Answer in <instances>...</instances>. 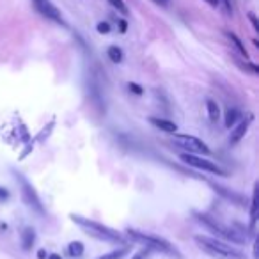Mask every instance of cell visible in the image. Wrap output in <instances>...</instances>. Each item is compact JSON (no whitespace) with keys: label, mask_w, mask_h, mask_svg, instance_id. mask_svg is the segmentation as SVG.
Returning <instances> with one entry per match:
<instances>
[{"label":"cell","mask_w":259,"mask_h":259,"mask_svg":"<svg viewBox=\"0 0 259 259\" xmlns=\"http://www.w3.org/2000/svg\"><path fill=\"white\" fill-rule=\"evenodd\" d=\"M194 240L202 252H206V254L211 255V257H215V259H245V255L241 254L238 248L231 247L229 243L219 240V238L197 234Z\"/></svg>","instance_id":"obj_1"},{"label":"cell","mask_w":259,"mask_h":259,"mask_svg":"<svg viewBox=\"0 0 259 259\" xmlns=\"http://www.w3.org/2000/svg\"><path fill=\"white\" fill-rule=\"evenodd\" d=\"M71 220L76 224V226H80L82 229H85L91 236L98 238V240L108 241V243H122V241H124L117 231H114L108 226H103V224L96 222V220L85 219V217H80V215H71Z\"/></svg>","instance_id":"obj_2"},{"label":"cell","mask_w":259,"mask_h":259,"mask_svg":"<svg viewBox=\"0 0 259 259\" xmlns=\"http://www.w3.org/2000/svg\"><path fill=\"white\" fill-rule=\"evenodd\" d=\"M126 233H128V236L134 241L146 245L148 250H156V252H163V254H169V255H178L176 248H174L167 240L156 236V234L142 233V231H137V229H128Z\"/></svg>","instance_id":"obj_3"},{"label":"cell","mask_w":259,"mask_h":259,"mask_svg":"<svg viewBox=\"0 0 259 259\" xmlns=\"http://www.w3.org/2000/svg\"><path fill=\"white\" fill-rule=\"evenodd\" d=\"M195 217H197L199 224H202L204 227H208L209 231H213V233H215L217 236L222 238V240H231V241H234V243H243L245 241V236L238 234V231L224 226V224H220L219 220L213 219V217L204 215V213H197Z\"/></svg>","instance_id":"obj_4"},{"label":"cell","mask_w":259,"mask_h":259,"mask_svg":"<svg viewBox=\"0 0 259 259\" xmlns=\"http://www.w3.org/2000/svg\"><path fill=\"white\" fill-rule=\"evenodd\" d=\"M180 160L183 163H187V165L195 167V169H199V170H206V172L217 174V176H226V174H227L222 167H219L217 163L209 162V160L202 158V156H199V155H192V153H181Z\"/></svg>","instance_id":"obj_5"},{"label":"cell","mask_w":259,"mask_h":259,"mask_svg":"<svg viewBox=\"0 0 259 259\" xmlns=\"http://www.w3.org/2000/svg\"><path fill=\"white\" fill-rule=\"evenodd\" d=\"M172 142L192 155H208L209 153L208 144L194 135H172Z\"/></svg>","instance_id":"obj_6"},{"label":"cell","mask_w":259,"mask_h":259,"mask_svg":"<svg viewBox=\"0 0 259 259\" xmlns=\"http://www.w3.org/2000/svg\"><path fill=\"white\" fill-rule=\"evenodd\" d=\"M16 180H18L20 185H22V199H23V202H25L29 208L36 209L37 213H43L41 199H39V195H37V192L34 190L32 185H30L29 181H27L25 178L22 176V174H18V176H16Z\"/></svg>","instance_id":"obj_7"},{"label":"cell","mask_w":259,"mask_h":259,"mask_svg":"<svg viewBox=\"0 0 259 259\" xmlns=\"http://www.w3.org/2000/svg\"><path fill=\"white\" fill-rule=\"evenodd\" d=\"M34 4H36V9L45 16V18L52 20L55 23H61V25H66V22L62 20V15L54 4H52L50 0H34Z\"/></svg>","instance_id":"obj_8"},{"label":"cell","mask_w":259,"mask_h":259,"mask_svg":"<svg viewBox=\"0 0 259 259\" xmlns=\"http://www.w3.org/2000/svg\"><path fill=\"white\" fill-rule=\"evenodd\" d=\"M149 122H151L153 126H156V128H160L162 132H165V134H176L178 132V124L172 121H169V119L149 117Z\"/></svg>","instance_id":"obj_9"},{"label":"cell","mask_w":259,"mask_h":259,"mask_svg":"<svg viewBox=\"0 0 259 259\" xmlns=\"http://www.w3.org/2000/svg\"><path fill=\"white\" fill-rule=\"evenodd\" d=\"M250 122H252V117H248V119H245V121H241L240 124L234 128V132L231 134V137H229V142L231 144H236V142H240L241 139L245 137V134H247V130H248V126H250Z\"/></svg>","instance_id":"obj_10"},{"label":"cell","mask_w":259,"mask_h":259,"mask_svg":"<svg viewBox=\"0 0 259 259\" xmlns=\"http://www.w3.org/2000/svg\"><path fill=\"white\" fill-rule=\"evenodd\" d=\"M215 188L217 192H219L220 195H224V197L226 199H229V201H233L234 204H238V206H243V197H241V195H238V194H234V192H229L227 190V188H224V187H219V185H215Z\"/></svg>","instance_id":"obj_11"},{"label":"cell","mask_w":259,"mask_h":259,"mask_svg":"<svg viewBox=\"0 0 259 259\" xmlns=\"http://www.w3.org/2000/svg\"><path fill=\"white\" fill-rule=\"evenodd\" d=\"M34 243H36V231L30 229V227H27L25 231L22 233V245L25 250H30V248L34 247Z\"/></svg>","instance_id":"obj_12"},{"label":"cell","mask_w":259,"mask_h":259,"mask_svg":"<svg viewBox=\"0 0 259 259\" xmlns=\"http://www.w3.org/2000/svg\"><path fill=\"white\" fill-rule=\"evenodd\" d=\"M206 110H208V115L213 122H217L220 119V107L217 101L213 100H206Z\"/></svg>","instance_id":"obj_13"},{"label":"cell","mask_w":259,"mask_h":259,"mask_svg":"<svg viewBox=\"0 0 259 259\" xmlns=\"http://www.w3.org/2000/svg\"><path fill=\"white\" fill-rule=\"evenodd\" d=\"M240 117H241V115H240V112H238L236 108H227L226 117H224V124H226L227 128H231V126L236 124Z\"/></svg>","instance_id":"obj_14"},{"label":"cell","mask_w":259,"mask_h":259,"mask_svg":"<svg viewBox=\"0 0 259 259\" xmlns=\"http://www.w3.org/2000/svg\"><path fill=\"white\" fill-rule=\"evenodd\" d=\"M255 220H257V187L254 188V195H252V208H250V231H254Z\"/></svg>","instance_id":"obj_15"},{"label":"cell","mask_w":259,"mask_h":259,"mask_svg":"<svg viewBox=\"0 0 259 259\" xmlns=\"http://www.w3.org/2000/svg\"><path fill=\"white\" fill-rule=\"evenodd\" d=\"M107 55H108V59H110L112 62H115V64H119V62H122V50L119 47H115V45H112V47H108V50H107Z\"/></svg>","instance_id":"obj_16"},{"label":"cell","mask_w":259,"mask_h":259,"mask_svg":"<svg viewBox=\"0 0 259 259\" xmlns=\"http://www.w3.org/2000/svg\"><path fill=\"white\" fill-rule=\"evenodd\" d=\"M226 36L229 37V39H231V43H233L234 47H236V50L240 52V54L243 55V57H247V55H248V54H247V48H245V45L240 41V37H238L234 32H226Z\"/></svg>","instance_id":"obj_17"},{"label":"cell","mask_w":259,"mask_h":259,"mask_svg":"<svg viewBox=\"0 0 259 259\" xmlns=\"http://www.w3.org/2000/svg\"><path fill=\"white\" fill-rule=\"evenodd\" d=\"M83 250H85V247H83V243H80V241H73L68 247V252L71 257H80V255H83Z\"/></svg>","instance_id":"obj_18"},{"label":"cell","mask_w":259,"mask_h":259,"mask_svg":"<svg viewBox=\"0 0 259 259\" xmlns=\"http://www.w3.org/2000/svg\"><path fill=\"white\" fill-rule=\"evenodd\" d=\"M128 254V248H119V250H112V252H108V254H105V255H101L100 259H121V257H124V255Z\"/></svg>","instance_id":"obj_19"},{"label":"cell","mask_w":259,"mask_h":259,"mask_svg":"<svg viewBox=\"0 0 259 259\" xmlns=\"http://www.w3.org/2000/svg\"><path fill=\"white\" fill-rule=\"evenodd\" d=\"M108 4H110L114 9H117L121 15H124V16L128 15V8H126V4L122 2V0H108Z\"/></svg>","instance_id":"obj_20"},{"label":"cell","mask_w":259,"mask_h":259,"mask_svg":"<svg viewBox=\"0 0 259 259\" xmlns=\"http://www.w3.org/2000/svg\"><path fill=\"white\" fill-rule=\"evenodd\" d=\"M128 89L132 91L134 94H139V96H141V94L144 93V89H142V87L139 85V83H135V82H130L128 83Z\"/></svg>","instance_id":"obj_21"},{"label":"cell","mask_w":259,"mask_h":259,"mask_svg":"<svg viewBox=\"0 0 259 259\" xmlns=\"http://www.w3.org/2000/svg\"><path fill=\"white\" fill-rule=\"evenodd\" d=\"M96 30H98L100 34H108V32H110V25H108L107 22H100V23L96 25Z\"/></svg>","instance_id":"obj_22"},{"label":"cell","mask_w":259,"mask_h":259,"mask_svg":"<svg viewBox=\"0 0 259 259\" xmlns=\"http://www.w3.org/2000/svg\"><path fill=\"white\" fill-rule=\"evenodd\" d=\"M248 20H250V23L254 25V29H255V30H259V22H257V18H255L254 13H248Z\"/></svg>","instance_id":"obj_23"},{"label":"cell","mask_w":259,"mask_h":259,"mask_svg":"<svg viewBox=\"0 0 259 259\" xmlns=\"http://www.w3.org/2000/svg\"><path fill=\"white\" fill-rule=\"evenodd\" d=\"M149 254V250H148V248H146V250H141V252H137V254H135L134 255V257H132V259H146V255H148Z\"/></svg>","instance_id":"obj_24"},{"label":"cell","mask_w":259,"mask_h":259,"mask_svg":"<svg viewBox=\"0 0 259 259\" xmlns=\"http://www.w3.org/2000/svg\"><path fill=\"white\" fill-rule=\"evenodd\" d=\"M224 6H226V11L227 13H233V0H222Z\"/></svg>","instance_id":"obj_25"},{"label":"cell","mask_w":259,"mask_h":259,"mask_svg":"<svg viewBox=\"0 0 259 259\" xmlns=\"http://www.w3.org/2000/svg\"><path fill=\"white\" fill-rule=\"evenodd\" d=\"M126 29H128V23H126L124 20H119V30H121V32L124 34Z\"/></svg>","instance_id":"obj_26"},{"label":"cell","mask_w":259,"mask_h":259,"mask_svg":"<svg viewBox=\"0 0 259 259\" xmlns=\"http://www.w3.org/2000/svg\"><path fill=\"white\" fill-rule=\"evenodd\" d=\"M8 197H9L8 190H6V188L0 187V201H4V199H8Z\"/></svg>","instance_id":"obj_27"},{"label":"cell","mask_w":259,"mask_h":259,"mask_svg":"<svg viewBox=\"0 0 259 259\" xmlns=\"http://www.w3.org/2000/svg\"><path fill=\"white\" fill-rule=\"evenodd\" d=\"M204 2H208L211 8H219V4H220V0H204Z\"/></svg>","instance_id":"obj_28"},{"label":"cell","mask_w":259,"mask_h":259,"mask_svg":"<svg viewBox=\"0 0 259 259\" xmlns=\"http://www.w3.org/2000/svg\"><path fill=\"white\" fill-rule=\"evenodd\" d=\"M156 4H160V6H167L169 4V0H155Z\"/></svg>","instance_id":"obj_29"},{"label":"cell","mask_w":259,"mask_h":259,"mask_svg":"<svg viewBox=\"0 0 259 259\" xmlns=\"http://www.w3.org/2000/svg\"><path fill=\"white\" fill-rule=\"evenodd\" d=\"M48 259H62V257L59 254H50V255H48Z\"/></svg>","instance_id":"obj_30"},{"label":"cell","mask_w":259,"mask_h":259,"mask_svg":"<svg viewBox=\"0 0 259 259\" xmlns=\"http://www.w3.org/2000/svg\"><path fill=\"white\" fill-rule=\"evenodd\" d=\"M37 255H39L41 259H45V255H47V254H45V250H39V254H37Z\"/></svg>","instance_id":"obj_31"}]
</instances>
